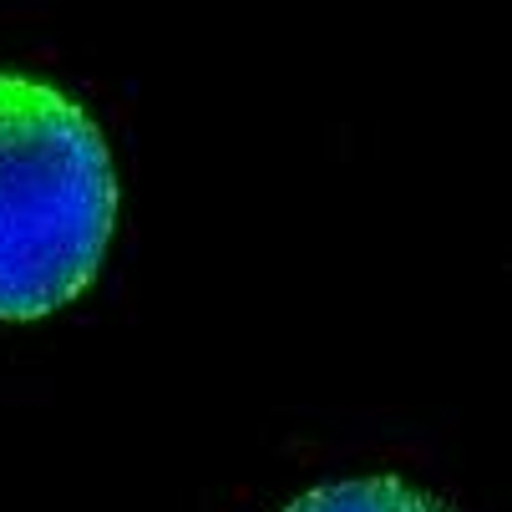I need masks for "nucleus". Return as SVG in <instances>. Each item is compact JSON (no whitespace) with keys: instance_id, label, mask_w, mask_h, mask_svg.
<instances>
[{"instance_id":"2","label":"nucleus","mask_w":512,"mask_h":512,"mask_svg":"<svg viewBox=\"0 0 512 512\" xmlns=\"http://www.w3.org/2000/svg\"><path fill=\"white\" fill-rule=\"evenodd\" d=\"M284 512H452V507L401 477H350V482L310 487Z\"/></svg>"},{"instance_id":"1","label":"nucleus","mask_w":512,"mask_h":512,"mask_svg":"<svg viewBox=\"0 0 512 512\" xmlns=\"http://www.w3.org/2000/svg\"><path fill=\"white\" fill-rule=\"evenodd\" d=\"M117 229V173L82 102L0 71V320L82 300Z\"/></svg>"}]
</instances>
